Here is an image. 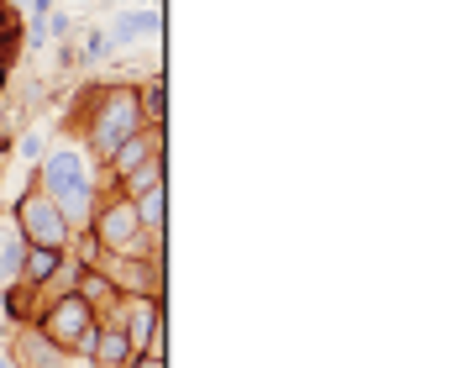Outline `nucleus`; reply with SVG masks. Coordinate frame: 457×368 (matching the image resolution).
<instances>
[{
	"mask_svg": "<svg viewBox=\"0 0 457 368\" xmlns=\"http://www.w3.org/2000/svg\"><path fill=\"white\" fill-rule=\"evenodd\" d=\"M153 21H158L153 11H147V16H142V11H131V16H121V21H116V32H105V37H111V43H131V37H137V32H147Z\"/></svg>",
	"mask_w": 457,
	"mask_h": 368,
	"instance_id": "nucleus-4",
	"label": "nucleus"
},
{
	"mask_svg": "<svg viewBox=\"0 0 457 368\" xmlns=\"http://www.w3.org/2000/svg\"><path fill=\"white\" fill-rule=\"evenodd\" d=\"M48 268H53V253H48V248L32 253V274H48Z\"/></svg>",
	"mask_w": 457,
	"mask_h": 368,
	"instance_id": "nucleus-8",
	"label": "nucleus"
},
{
	"mask_svg": "<svg viewBox=\"0 0 457 368\" xmlns=\"http://www.w3.org/2000/svg\"><path fill=\"white\" fill-rule=\"evenodd\" d=\"M131 121H137V111H131V100H116L111 111H105V121H100V132H95L105 153H111V147H116V142H121V137H127V132H131Z\"/></svg>",
	"mask_w": 457,
	"mask_h": 368,
	"instance_id": "nucleus-2",
	"label": "nucleus"
},
{
	"mask_svg": "<svg viewBox=\"0 0 457 368\" xmlns=\"http://www.w3.org/2000/svg\"><path fill=\"white\" fill-rule=\"evenodd\" d=\"M127 231H131V211H116V216H111V237L121 242Z\"/></svg>",
	"mask_w": 457,
	"mask_h": 368,
	"instance_id": "nucleus-6",
	"label": "nucleus"
},
{
	"mask_svg": "<svg viewBox=\"0 0 457 368\" xmlns=\"http://www.w3.org/2000/svg\"><path fill=\"white\" fill-rule=\"evenodd\" d=\"M158 216H163V195L153 189V195H147V221H158Z\"/></svg>",
	"mask_w": 457,
	"mask_h": 368,
	"instance_id": "nucleus-9",
	"label": "nucleus"
},
{
	"mask_svg": "<svg viewBox=\"0 0 457 368\" xmlns=\"http://www.w3.org/2000/svg\"><path fill=\"white\" fill-rule=\"evenodd\" d=\"M43 153V132H26V142H21V158H37Z\"/></svg>",
	"mask_w": 457,
	"mask_h": 368,
	"instance_id": "nucleus-7",
	"label": "nucleus"
},
{
	"mask_svg": "<svg viewBox=\"0 0 457 368\" xmlns=\"http://www.w3.org/2000/svg\"><path fill=\"white\" fill-rule=\"evenodd\" d=\"M48 184H53V195H58L69 211H85V174H79L74 153H53L48 158Z\"/></svg>",
	"mask_w": 457,
	"mask_h": 368,
	"instance_id": "nucleus-1",
	"label": "nucleus"
},
{
	"mask_svg": "<svg viewBox=\"0 0 457 368\" xmlns=\"http://www.w3.org/2000/svg\"><path fill=\"white\" fill-rule=\"evenodd\" d=\"M16 263H21V248H16V237H6L0 242V279L16 274Z\"/></svg>",
	"mask_w": 457,
	"mask_h": 368,
	"instance_id": "nucleus-5",
	"label": "nucleus"
},
{
	"mask_svg": "<svg viewBox=\"0 0 457 368\" xmlns=\"http://www.w3.org/2000/svg\"><path fill=\"white\" fill-rule=\"evenodd\" d=\"M26 226H32L43 242H58L63 237V221H58V211H53V206H26Z\"/></svg>",
	"mask_w": 457,
	"mask_h": 368,
	"instance_id": "nucleus-3",
	"label": "nucleus"
}]
</instances>
